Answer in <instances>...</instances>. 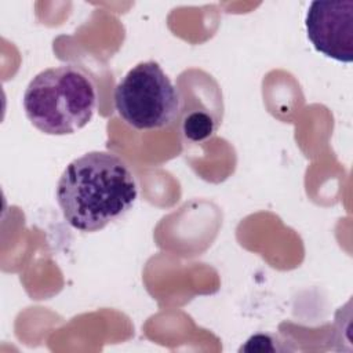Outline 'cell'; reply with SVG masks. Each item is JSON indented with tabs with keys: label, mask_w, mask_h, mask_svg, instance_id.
Masks as SVG:
<instances>
[{
	"label": "cell",
	"mask_w": 353,
	"mask_h": 353,
	"mask_svg": "<svg viewBox=\"0 0 353 353\" xmlns=\"http://www.w3.org/2000/svg\"><path fill=\"white\" fill-rule=\"evenodd\" d=\"M138 197L130 165L112 152H88L63 170L57 201L66 222L81 232H97L124 215Z\"/></svg>",
	"instance_id": "cell-1"
},
{
	"label": "cell",
	"mask_w": 353,
	"mask_h": 353,
	"mask_svg": "<svg viewBox=\"0 0 353 353\" xmlns=\"http://www.w3.org/2000/svg\"><path fill=\"white\" fill-rule=\"evenodd\" d=\"M113 99L120 119L139 131L171 125L182 109L178 88L154 61L130 69L116 85Z\"/></svg>",
	"instance_id": "cell-3"
},
{
	"label": "cell",
	"mask_w": 353,
	"mask_h": 353,
	"mask_svg": "<svg viewBox=\"0 0 353 353\" xmlns=\"http://www.w3.org/2000/svg\"><path fill=\"white\" fill-rule=\"evenodd\" d=\"M216 130V121L204 110H193L182 119V134L192 142L210 138Z\"/></svg>",
	"instance_id": "cell-5"
},
{
	"label": "cell",
	"mask_w": 353,
	"mask_h": 353,
	"mask_svg": "<svg viewBox=\"0 0 353 353\" xmlns=\"http://www.w3.org/2000/svg\"><path fill=\"white\" fill-rule=\"evenodd\" d=\"M29 121L48 135H68L85 127L98 105L94 81L74 65H59L37 73L23 92Z\"/></svg>",
	"instance_id": "cell-2"
},
{
	"label": "cell",
	"mask_w": 353,
	"mask_h": 353,
	"mask_svg": "<svg viewBox=\"0 0 353 353\" xmlns=\"http://www.w3.org/2000/svg\"><path fill=\"white\" fill-rule=\"evenodd\" d=\"M305 26L317 52L343 63L353 61V0L313 1Z\"/></svg>",
	"instance_id": "cell-4"
}]
</instances>
